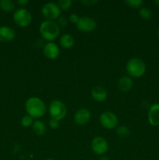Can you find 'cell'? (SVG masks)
<instances>
[{
	"instance_id": "cell-1",
	"label": "cell",
	"mask_w": 159,
	"mask_h": 160,
	"mask_svg": "<svg viewBox=\"0 0 159 160\" xmlns=\"http://www.w3.org/2000/svg\"><path fill=\"white\" fill-rule=\"evenodd\" d=\"M25 109L27 115L33 119H39L42 117L47 110L45 103L38 97H31L28 98L25 103Z\"/></svg>"
},
{
	"instance_id": "cell-2",
	"label": "cell",
	"mask_w": 159,
	"mask_h": 160,
	"mask_svg": "<svg viewBox=\"0 0 159 160\" xmlns=\"http://www.w3.org/2000/svg\"><path fill=\"white\" fill-rule=\"evenodd\" d=\"M39 32L44 40L51 42L59 37L60 34V28L56 22L46 20L41 23Z\"/></svg>"
},
{
	"instance_id": "cell-3",
	"label": "cell",
	"mask_w": 159,
	"mask_h": 160,
	"mask_svg": "<svg viewBox=\"0 0 159 160\" xmlns=\"http://www.w3.org/2000/svg\"><path fill=\"white\" fill-rule=\"evenodd\" d=\"M126 69L129 76L139 78L144 75L146 72V64L144 61L140 58H131L126 62Z\"/></svg>"
},
{
	"instance_id": "cell-4",
	"label": "cell",
	"mask_w": 159,
	"mask_h": 160,
	"mask_svg": "<svg viewBox=\"0 0 159 160\" xmlns=\"http://www.w3.org/2000/svg\"><path fill=\"white\" fill-rule=\"evenodd\" d=\"M48 112L50 117L57 120H62L67 114V109L65 105L59 99H55L51 102L48 107Z\"/></svg>"
},
{
	"instance_id": "cell-5",
	"label": "cell",
	"mask_w": 159,
	"mask_h": 160,
	"mask_svg": "<svg viewBox=\"0 0 159 160\" xmlns=\"http://www.w3.org/2000/svg\"><path fill=\"white\" fill-rule=\"evenodd\" d=\"M13 20L17 26L20 28H26L31 24L32 21V16L25 8H19L14 12Z\"/></svg>"
},
{
	"instance_id": "cell-6",
	"label": "cell",
	"mask_w": 159,
	"mask_h": 160,
	"mask_svg": "<svg viewBox=\"0 0 159 160\" xmlns=\"http://www.w3.org/2000/svg\"><path fill=\"white\" fill-rule=\"evenodd\" d=\"M41 14L47 20H53L58 19L61 15V9L57 3L47 2L42 6Z\"/></svg>"
},
{
	"instance_id": "cell-7",
	"label": "cell",
	"mask_w": 159,
	"mask_h": 160,
	"mask_svg": "<svg viewBox=\"0 0 159 160\" xmlns=\"http://www.w3.org/2000/svg\"><path fill=\"white\" fill-rule=\"evenodd\" d=\"M100 123L105 129H114L118 125V117L114 112L105 111L100 116Z\"/></svg>"
},
{
	"instance_id": "cell-8",
	"label": "cell",
	"mask_w": 159,
	"mask_h": 160,
	"mask_svg": "<svg viewBox=\"0 0 159 160\" xmlns=\"http://www.w3.org/2000/svg\"><path fill=\"white\" fill-rule=\"evenodd\" d=\"M91 149L98 156H103L108 150V143L105 138L101 136L94 138L91 141Z\"/></svg>"
},
{
	"instance_id": "cell-9",
	"label": "cell",
	"mask_w": 159,
	"mask_h": 160,
	"mask_svg": "<svg viewBox=\"0 0 159 160\" xmlns=\"http://www.w3.org/2000/svg\"><path fill=\"white\" fill-rule=\"evenodd\" d=\"M76 26L81 32L90 33L96 29L97 23L91 17H80Z\"/></svg>"
},
{
	"instance_id": "cell-10",
	"label": "cell",
	"mask_w": 159,
	"mask_h": 160,
	"mask_svg": "<svg viewBox=\"0 0 159 160\" xmlns=\"http://www.w3.org/2000/svg\"><path fill=\"white\" fill-rule=\"evenodd\" d=\"M90 117H91V114L90 111L85 108H81L75 112L73 119L76 124L79 126H83V125L87 124L90 121Z\"/></svg>"
},
{
	"instance_id": "cell-11",
	"label": "cell",
	"mask_w": 159,
	"mask_h": 160,
	"mask_svg": "<svg viewBox=\"0 0 159 160\" xmlns=\"http://www.w3.org/2000/svg\"><path fill=\"white\" fill-rule=\"evenodd\" d=\"M43 52L45 57L48 59H55L60 54L59 46L54 42H48L43 47Z\"/></svg>"
},
{
	"instance_id": "cell-12",
	"label": "cell",
	"mask_w": 159,
	"mask_h": 160,
	"mask_svg": "<svg viewBox=\"0 0 159 160\" xmlns=\"http://www.w3.org/2000/svg\"><path fill=\"white\" fill-rule=\"evenodd\" d=\"M148 122L153 127L159 126V104L154 103L151 105L148 110Z\"/></svg>"
},
{
	"instance_id": "cell-13",
	"label": "cell",
	"mask_w": 159,
	"mask_h": 160,
	"mask_svg": "<svg viewBox=\"0 0 159 160\" xmlns=\"http://www.w3.org/2000/svg\"><path fill=\"white\" fill-rule=\"evenodd\" d=\"M17 36L15 30L8 26L0 27V42H9L14 40Z\"/></svg>"
},
{
	"instance_id": "cell-14",
	"label": "cell",
	"mask_w": 159,
	"mask_h": 160,
	"mask_svg": "<svg viewBox=\"0 0 159 160\" xmlns=\"http://www.w3.org/2000/svg\"><path fill=\"white\" fill-rule=\"evenodd\" d=\"M91 97L94 101L98 102H102L104 100L107 98L108 93L107 91L101 86H95L92 88L91 92Z\"/></svg>"
},
{
	"instance_id": "cell-15",
	"label": "cell",
	"mask_w": 159,
	"mask_h": 160,
	"mask_svg": "<svg viewBox=\"0 0 159 160\" xmlns=\"http://www.w3.org/2000/svg\"><path fill=\"white\" fill-rule=\"evenodd\" d=\"M133 82L130 77L123 76L118 79L117 82V86L120 92H127L132 89Z\"/></svg>"
},
{
	"instance_id": "cell-16",
	"label": "cell",
	"mask_w": 159,
	"mask_h": 160,
	"mask_svg": "<svg viewBox=\"0 0 159 160\" xmlns=\"http://www.w3.org/2000/svg\"><path fill=\"white\" fill-rule=\"evenodd\" d=\"M59 43L62 48L69 49V48H71L72 47H73L75 44V40L71 34H64L60 37Z\"/></svg>"
},
{
	"instance_id": "cell-17",
	"label": "cell",
	"mask_w": 159,
	"mask_h": 160,
	"mask_svg": "<svg viewBox=\"0 0 159 160\" xmlns=\"http://www.w3.org/2000/svg\"><path fill=\"white\" fill-rule=\"evenodd\" d=\"M46 125L43 121L40 120H36L32 125V130L34 134L37 135H43L46 132Z\"/></svg>"
},
{
	"instance_id": "cell-18",
	"label": "cell",
	"mask_w": 159,
	"mask_h": 160,
	"mask_svg": "<svg viewBox=\"0 0 159 160\" xmlns=\"http://www.w3.org/2000/svg\"><path fill=\"white\" fill-rule=\"evenodd\" d=\"M0 9L6 12H12L15 9V3L12 0H0Z\"/></svg>"
},
{
	"instance_id": "cell-19",
	"label": "cell",
	"mask_w": 159,
	"mask_h": 160,
	"mask_svg": "<svg viewBox=\"0 0 159 160\" xmlns=\"http://www.w3.org/2000/svg\"><path fill=\"white\" fill-rule=\"evenodd\" d=\"M139 15L143 20H148L152 17V11L151 9H149L148 7H145L143 6L139 10Z\"/></svg>"
},
{
	"instance_id": "cell-20",
	"label": "cell",
	"mask_w": 159,
	"mask_h": 160,
	"mask_svg": "<svg viewBox=\"0 0 159 160\" xmlns=\"http://www.w3.org/2000/svg\"><path fill=\"white\" fill-rule=\"evenodd\" d=\"M116 131V134L122 138L127 137L130 134V131H129V128H127L126 126H124V125L117 127L116 131Z\"/></svg>"
},
{
	"instance_id": "cell-21",
	"label": "cell",
	"mask_w": 159,
	"mask_h": 160,
	"mask_svg": "<svg viewBox=\"0 0 159 160\" xmlns=\"http://www.w3.org/2000/svg\"><path fill=\"white\" fill-rule=\"evenodd\" d=\"M125 3L129 7L133 8V9H140L143 7V1L142 0H126Z\"/></svg>"
},
{
	"instance_id": "cell-22",
	"label": "cell",
	"mask_w": 159,
	"mask_h": 160,
	"mask_svg": "<svg viewBox=\"0 0 159 160\" xmlns=\"http://www.w3.org/2000/svg\"><path fill=\"white\" fill-rule=\"evenodd\" d=\"M20 123L23 128H30V127H32L34 120L32 117H30L29 115H25L22 117Z\"/></svg>"
},
{
	"instance_id": "cell-23",
	"label": "cell",
	"mask_w": 159,
	"mask_h": 160,
	"mask_svg": "<svg viewBox=\"0 0 159 160\" xmlns=\"http://www.w3.org/2000/svg\"><path fill=\"white\" fill-rule=\"evenodd\" d=\"M58 6L60 8V9L62 10H68L71 8L72 4H73V2L71 0H59L58 2Z\"/></svg>"
},
{
	"instance_id": "cell-24",
	"label": "cell",
	"mask_w": 159,
	"mask_h": 160,
	"mask_svg": "<svg viewBox=\"0 0 159 160\" xmlns=\"http://www.w3.org/2000/svg\"><path fill=\"white\" fill-rule=\"evenodd\" d=\"M49 127L51 128V129H57L59 127V120H55V119L51 118V120H49Z\"/></svg>"
},
{
	"instance_id": "cell-25",
	"label": "cell",
	"mask_w": 159,
	"mask_h": 160,
	"mask_svg": "<svg viewBox=\"0 0 159 160\" xmlns=\"http://www.w3.org/2000/svg\"><path fill=\"white\" fill-rule=\"evenodd\" d=\"M58 25L59 26V28L60 27H65L67 24H68V20H67V19L65 18V17H59V18H58Z\"/></svg>"
},
{
	"instance_id": "cell-26",
	"label": "cell",
	"mask_w": 159,
	"mask_h": 160,
	"mask_svg": "<svg viewBox=\"0 0 159 160\" xmlns=\"http://www.w3.org/2000/svg\"><path fill=\"white\" fill-rule=\"evenodd\" d=\"M79 19H80L79 16L76 13L70 14V17H69V20H70L72 23H75V24H76V23H77Z\"/></svg>"
},
{
	"instance_id": "cell-27",
	"label": "cell",
	"mask_w": 159,
	"mask_h": 160,
	"mask_svg": "<svg viewBox=\"0 0 159 160\" xmlns=\"http://www.w3.org/2000/svg\"><path fill=\"white\" fill-rule=\"evenodd\" d=\"M98 2L97 0H82L81 3L86 6H92Z\"/></svg>"
},
{
	"instance_id": "cell-28",
	"label": "cell",
	"mask_w": 159,
	"mask_h": 160,
	"mask_svg": "<svg viewBox=\"0 0 159 160\" xmlns=\"http://www.w3.org/2000/svg\"><path fill=\"white\" fill-rule=\"evenodd\" d=\"M17 3L19 6H24L29 3V1H28V0H18V1H17Z\"/></svg>"
},
{
	"instance_id": "cell-29",
	"label": "cell",
	"mask_w": 159,
	"mask_h": 160,
	"mask_svg": "<svg viewBox=\"0 0 159 160\" xmlns=\"http://www.w3.org/2000/svg\"><path fill=\"white\" fill-rule=\"evenodd\" d=\"M99 160H111L109 159L108 157H107V156H101V158H100Z\"/></svg>"
},
{
	"instance_id": "cell-30",
	"label": "cell",
	"mask_w": 159,
	"mask_h": 160,
	"mask_svg": "<svg viewBox=\"0 0 159 160\" xmlns=\"http://www.w3.org/2000/svg\"><path fill=\"white\" fill-rule=\"evenodd\" d=\"M154 3L159 6V0H155V1H154Z\"/></svg>"
},
{
	"instance_id": "cell-31",
	"label": "cell",
	"mask_w": 159,
	"mask_h": 160,
	"mask_svg": "<svg viewBox=\"0 0 159 160\" xmlns=\"http://www.w3.org/2000/svg\"><path fill=\"white\" fill-rule=\"evenodd\" d=\"M157 37L159 38V29L157 30Z\"/></svg>"
},
{
	"instance_id": "cell-32",
	"label": "cell",
	"mask_w": 159,
	"mask_h": 160,
	"mask_svg": "<svg viewBox=\"0 0 159 160\" xmlns=\"http://www.w3.org/2000/svg\"><path fill=\"white\" fill-rule=\"evenodd\" d=\"M45 160H55V159H45Z\"/></svg>"
}]
</instances>
